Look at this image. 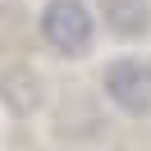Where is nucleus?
<instances>
[{"mask_svg": "<svg viewBox=\"0 0 151 151\" xmlns=\"http://www.w3.org/2000/svg\"><path fill=\"white\" fill-rule=\"evenodd\" d=\"M105 28L119 32V37H142L151 28V5L147 0H101Z\"/></svg>", "mask_w": 151, "mask_h": 151, "instance_id": "3", "label": "nucleus"}, {"mask_svg": "<svg viewBox=\"0 0 151 151\" xmlns=\"http://www.w3.org/2000/svg\"><path fill=\"white\" fill-rule=\"evenodd\" d=\"M105 96L128 114H151V69L142 60H114L105 69Z\"/></svg>", "mask_w": 151, "mask_h": 151, "instance_id": "2", "label": "nucleus"}, {"mask_svg": "<svg viewBox=\"0 0 151 151\" xmlns=\"http://www.w3.org/2000/svg\"><path fill=\"white\" fill-rule=\"evenodd\" d=\"M41 37L60 55H83L92 46V9L83 0H50L41 14Z\"/></svg>", "mask_w": 151, "mask_h": 151, "instance_id": "1", "label": "nucleus"}]
</instances>
